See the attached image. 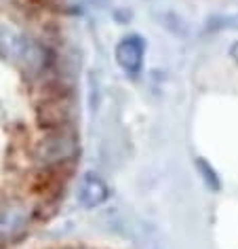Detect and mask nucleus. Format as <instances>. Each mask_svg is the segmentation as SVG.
<instances>
[{
  "instance_id": "1",
  "label": "nucleus",
  "mask_w": 238,
  "mask_h": 249,
  "mask_svg": "<svg viewBox=\"0 0 238 249\" xmlns=\"http://www.w3.org/2000/svg\"><path fill=\"white\" fill-rule=\"evenodd\" d=\"M143 53H146V42L141 36H127L116 47V61L127 74L135 76L141 72Z\"/></svg>"
},
{
  "instance_id": "2",
  "label": "nucleus",
  "mask_w": 238,
  "mask_h": 249,
  "mask_svg": "<svg viewBox=\"0 0 238 249\" xmlns=\"http://www.w3.org/2000/svg\"><path fill=\"white\" fill-rule=\"evenodd\" d=\"M76 198L83 207L93 209L108 198V186L95 173H86L76 186Z\"/></svg>"
},
{
  "instance_id": "3",
  "label": "nucleus",
  "mask_w": 238,
  "mask_h": 249,
  "mask_svg": "<svg viewBox=\"0 0 238 249\" xmlns=\"http://www.w3.org/2000/svg\"><path fill=\"white\" fill-rule=\"evenodd\" d=\"M196 167H198V171L203 173L204 184L209 186L211 190H219V179H217V176H215V171H213L211 167L204 163V160H196Z\"/></svg>"
},
{
  "instance_id": "4",
  "label": "nucleus",
  "mask_w": 238,
  "mask_h": 249,
  "mask_svg": "<svg viewBox=\"0 0 238 249\" xmlns=\"http://www.w3.org/2000/svg\"><path fill=\"white\" fill-rule=\"evenodd\" d=\"M230 55H232V57H234V61H236V64H238V42H236V45H234V47H232V51H230Z\"/></svg>"
}]
</instances>
